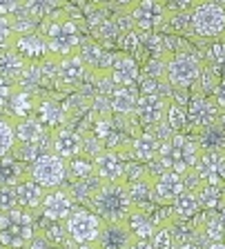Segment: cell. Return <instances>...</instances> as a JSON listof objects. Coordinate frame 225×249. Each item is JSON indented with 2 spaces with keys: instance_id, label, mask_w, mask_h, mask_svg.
<instances>
[{
  "instance_id": "1",
  "label": "cell",
  "mask_w": 225,
  "mask_h": 249,
  "mask_svg": "<svg viewBox=\"0 0 225 249\" xmlns=\"http://www.w3.org/2000/svg\"><path fill=\"white\" fill-rule=\"evenodd\" d=\"M92 209L103 218L105 223H116V220H127L131 212L136 209L130 194V182H100L92 194Z\"/></svg>"
},
{
  "instance_id": "2",
  "label": "cell",
  "mask_w": 225,
  "mask_h": 249,
  "mask_svg": "<svg viewBox=\"0 0 225 249\" xmlns=\"http://www.w3.org/2000/svg\"><path fill=\"white\" fill-rule=\"evenodd\" d=\"M201 154H203L201 140H196L194 136H188V134H174L172 138L165 140L161 145L156 160L161 162L163 169L189 174V171H194Z\"/></svg>"
},
{
  "instance_id": "3",
  "label": "cell",
  "mask_w": 225,
  "mask_h": 249,
  "mask_svg": "<svg viewBox=\"0 0 225 249\" xmlns=\"http://www.w3.org/2000/svg\"><path fill=\"white\" fill-rule=\"evenodd\" d=\"M34 212L25 207H14L0 212V245L5 249H27L36 238Z\"/></svg>"
},
{
  "instance_id": "4",
  "label": "cell",
  "mask_w": 225,
  "mask_h": 249,
  "mask_svg": "<svg viewBox=\"0 0 225 249\" xmlns=\"http://www.w3.org/2000/svg\"><path fill=\"white\" fill-rule=\"evenodd\" d=\"M42 34L47 38L52 56H58V58L78 53L80 45H83V42H80L78 25H76L69 16H65L63 11H56L52 18H47Z\"/></svg>"
},
{
  "instance_id": "5",
  "label": "cell",
  "mask_w": 225,
  "mask_h": 249,
  "mask_svg": "<svg viewBox=\"0 0 225 249\" xmlns=\"http://www.w3.org/2000/svg\"><path fill=\"white\" fill-rule=\"evenodd\" d=\"M192 31L203 40L225 38V5L219 0H199L189 11Z\"/></svg>"
},
{
  "instance_id": "6",
  "label": "cell",
  "mask_w": 225,
  "mask_h": 249,
  "mask_svg": "<svg viewBox=\"0 0 225 249\" xmlns=\"http://www.w3.org/2000/svg\"><path fill=\"white\" fill-rule=\"evenodd\" d=\"M205 69V62L199 56L189 52H176L168 56V83L172 89H192L199 83L201 73Z\"/></svg>"
},
{
  "instance_id": "7",
  "label": "cell",
  "mask_w": 225,
  "mask_h": 249,
  "mask_svg": "<svg viewBox=\"0 0 225 249\" xmlns=\"http://www.w3.org/2000/svg\"><path fill=\"white\" fill-rule=\"evenodd\" d=\"M67 174H69L67 158L58 156L56 151L38 156L36 160L32 162V169H29V176L36 182H40L45 189H58L65 182Z\"/></svg>"
},
{
  "instance_id": "8",
  "label": "cell",
  "mask_w": 225,
  "mask_h": 249,
  "mask_svg": "<svg viewBox=\"0 0 225 249\" xmlns=\"http://www.w3.org/2000/svg\"><path fill=\"white\" fill-rule=\"evenodd\" d=\"M127 14L131 18V25L143 34H152V31L161 29L169 18L168 5L161 0H136L127 9Z\"/></svg>"
},
{
  "instance_id": "9",
  "label": "cell",
  "mask_w": 225,
  "mask_h": 249,
  "mask_svg": "<svg viewBox=\"0 0 225 249\" xmlns=\"http://www.w3.org/2000/svg\"><path fill=\"white\" fill-rule=\"evenodd\" d=\"M69 238L76 245L80 243H98L100 229H103V218L94 209H74L72 216L65 220Z\"/></svg>"
},
{
  "instance_id": "10",
  "label": "cell",
  "mask_w": 225,
  "mask_h": 249,
  "mask_svg": "<svg viewBox=\"0 0 225 249\" xmlns=\"http://www.w3.org/2000/svg\"><path fill=\"white\" fill-rule=\"evenodd\" d=\"M219 114L221 107L216 105V100L212 96H201V93H194V98L188 103V118L189 124L196 134H203L205 129L214 127L219 123Z\"/></svg>"
},
{
  "instance_id": "11",
  "label": "cell",
  "mask_w": 225,
  "mask_h": 249,
  "mask_svg": "<svg viewBox=\"0 0 225 249\" xmlns=\"http://www.w3.org/2000/svg\"><path fill=\"white\" fill-rule=\"evenodd\" d=\"M169 105H172L169 96H163V93H141L138 109H136L141 129H154L156 124L165 123Z\"/></svg>"
},
{
  "instance_id": "12",
  "label": "cell",
  "mask_w": 225,
  "mask_h": 249,
  "mask_svg": "<svg viewBox=\"0 0 225 249\" xmlns=\"http://www.w3.org/2000/svg\"><path fill=\"white\" fill-rule=\"evenodd\" d=\"M194 174L201 182L225 187V147L219 149H203L199 162L194 167Z\"/></svg>"
},
{
  "instance_id": "13",
  "label": "cell",
  "mask_w": 225,
  "mask_h": 249,
  "mask_svg": "<svg viewBox=\"0 0 225 249\" xmlns=\"http://www.w3.org/2000/svg\"><path fill=\"white\" fill-rule=\"evenodd\" d=\"M185 189H188V176L185 174L163 169L154 178V202L156 205H172Z\"/></svg>"
},
{
  "instance_id": "14",
  "label": "cell",
  "mask_w": 225,
  "mask_h": 249,
  "mask_svg": "<svg viewBox=\"0 0 225 249\" xmlns=\"http://www.w3.org/2000/svg\"><path fill=\"white\" fill-rule=\"evenodd\" d=\"M14 49L25 58L27 65H38L52 56L47 45V38L42 31H29V34H18L14 40Z\"/></svg>"
},
{
  "instance_id": "15",
  "label": "cell",
  "mask_w": 225,
  "mask_h": 249,
  "mask_svg": "<svg viewBox=\"0 0 225 249\" xmlns=\"http://www.w3.org/2000/svg\"><path fill=\"white\" fill-rule=\"evenodd\" d=\"M96 167V176L100 182H116V180H125V171H127V158L125 154L116 149H105L94 158Z\"/></svg>"
},
{
  "instance_id": "16",
  "label": "cell",
  "mask_w": 225,
  "mask_h": 249,
  "mask_svg": "<svg viewBox=\"0 0 225 249\" xmlns=\"http://www.w3.org/2000/svg\"><path fill=\"white\" fill-rule=\"evenodd\" d=\"M83 147H85L83 131L72 129L67 124L52 131V151H56L58 156H63L67 160L83 156Z\"/></svg>"
},
{
  "instance_id": "17",
  "label": "cell",
  "mask_w": 225,
  "mask_h": 249,
  "mask_svg": "<svg viewBox=\"0 0 225 249\" xmlns=\"http://www.w3.org/2000/svg\"><path fill=\"white\" fill-rule=\"evenodd\" d=\"M136 238L138 236L134 233V229L127 220H116V223H105L103 220L98 245L100 249H130Z\"/></svg>"
},
{
  "instance_id": "18",
  "label": "cell",
  "mask_w": 225,
  "mask_h": 249,
  "mask_svg": "<svg viewBox=\"0 0 225 249\" xmlns=\"http://www.w3.org/2000/svg\"><path fill=\"white\" fill-rule=\"evenodd\" d=\"M76 209L74 205V196L72 192H65V189H49L45 200H42L40 213L42 218H49V220H67L72 216V212Z\"/></svg>"
},
{
  "instance_id": "19",
  "label": "cell",
  "mask_w": 225,
  "mask_h": 249,
  "mask_svg": "<svg viewBox=\"0 0 225 249\" xmlns=\"http://www.w3.org/2000/svg\"><path fill=\"white\" fill-rule=\"evenodd\" d=\"M87 73H89V67L80 53L58 58V85L63 89H72L76 85H80Z\"/></svg>"
},
{
  "instance_id": "20",
  "label": "cell",
  "mask_w": 225,
  "mask_h": 249,
  "mask_svg": "<svg viewBox=\"0 0 225 249\" xmlns=\"http://www.w3.org/2000/svg\"><path fill=\"white\" fill-rule=\"evenodd\" d=\"M110 78L116 87H131L141 80V69L134 56L130 53H114V62L110 69Z\"/></svg>"
},
{
  "instance_id": "21",
  "label": "cell",
  "mask_w": 225,
  "mask_h": 249,
  "mask_svg": "<svg viewBox=\"0 0 225 249\" xmlns=\"http://www.w3.org/2000/svg\"><path fill=\"white\" fill-rule=\"evenodd\" d=\"M49 134H52V131H47V127L38 120L36 114L16 120V138H18L16 145H22V147L40 145Z\"/></svg>"
},
{
  "instance_id": "22",
  "label": "cell",
  "mask_w": 225,
  "mask_h": 249,
  "mask_svg": "<svg viewBox=\"0 0 225 249\" xmlns=\"http://www.w3.org/2000/svg\"><path fill=\"white\" fill-rule=\"evenodd\" d=\"M161 140L156 138V134L150 129H143L136 138H131V158H136L138 162H154L158 158V151H161Z\"/></svg>"
},
{
  "instance_id": "23",
  "label": "cell",
  "mask_w": 225,
  "mask_h": 249,
  "mask_svg": "<svg viewBox=\"0 0 225 249\" xmlns=\"http://www.w3.org/2000/svg\"><path fill=\"white\" fill-rule=\"evenodd\" d=\"M34 114L38 116V120H40L49 131L58 129V127H63V124H67V120H69L67 109L58 103V100H54V98H40Z\"/></svg>"
},
{
  "instance_id": "24",
  "label": "cell",
  "mask_w": 225,
  "mask_h": 249,
  "mask_svg": "<svg viewBox=\"0 0 225 249\" xmlns=\"http://www.w3.org/2000/svg\"><path fill=\"white\" fill-rule=\"evenodd\" d=\"M47 192H49V189H45L40 182H36L32 176H27L25 180L16 185L18 205H20V207H25V209H29V212H40L42 200H45Z\"/></svg>"
},
{
  "instance_id": "25",
  "label": "cell",
  "mask_w": 225,
  "mask_h": 249,
  "mask_svg": "<svg viewBox=\"0 0 225 249\" xmlns=\"http://www.w3.org/2000/svg\"><path fill=\"white\" fill-rule=\"evenodd\" d=\"M138 100H141V91L136 89V85L131 87H114L110 96L112 111L118 116H136Z\"/></svg>"
},
{
  "instance_id": "26",
  "label": "cell",
  "mask_w": 225,
  "mask_h": 249,
  "mask_svg": "<svg viewBox=\"0 0 225 249\" xmlns=\"http://www.w3.org/2000/svg\"><path fill=\"white\" fill-rule=\"evenodd\" d=\"M25 67H27L25 58H22L20 53L14 49V47H9V49H2V52H0V76L7 78L11 85L20 80Z\"/></svg>"
},
{
  "instance_id": "27",
  "label": "cell",
  "mask_w": 225,
  "mask_h": 249,
  "mask_svg": "<svg viewBox=\"0 0 225 249\" xmlns=\"http://www.w3.org/2000/svg\"><path fill=\"white\" fill-rule=\"evenodd\" d=\"M29 176V171H25L22 162L14 156H2L0 158V187H16Z\"/></svg>"
},
{
  "instance_id": "28",
  "label": "cell",
  "mask_w": 225,
  "mask_h": 249,
  "mask_svg": "<svg viewBox=\"0 0 225 249\" xmlns=\"http://www.w3.org/2000/svg\"><path fill=\"white\" fill-rule=\"evenodd\" d=\"M38 100L34 96V91L29 87H16L14 89V96H11L9 105L7 107H11V111H14V118H25V116H32L34 111H36L38 107Z\"/></svg>"
},
{
  "instance_id": "29",
  "label": "cell",
  "mask_w": 225,
  "mask_h": 249,
  "mask_svg": "<svg viewBox=\"0 0 225 249\" xmlns=\"http://www.w3.org/2000/svg\"><path fill=\"white\" fill-rule=\"evenodd\" d=\"M196 198H199L201 209L205 212H214L219 207H225V196H223V187L212 185V182H201L196 189H194Z\"/></svg>"
},
{
  "instance_id": "30",
  "label": "cell",
  "mask_w": 225,
  "mask_h": 249,
  "mask_svg": "<svg viewBox=\"0 0 225 249\" xmlns=\"http://www.w3.org/2000/svg\"><path fill=\"white\" fill-rule=\"evenodd\" d=\"M199 209H201L199 198H196V194H194L192 189H185V192L172 202L174 218H178V220H189V218H194L199 213Z\"/></svg>"
},
{
  "instance_id": "31",
  "label": "cell",
  "mask_w": 225,
  "mask_h": 249,
  "mask_svg": "<svg viewBox=\"0 0 225 249\" xmlns=\"http://www.w3.org/2000/svg\"><path fill=\"white\" fill-rule=\"evenodd\" d=\"M16 120L14 116H0V158L14 151L18 138H16Z\"/></svg>"
},
{
  "instance_id": "32",
  "label": "cell",
  "mask_w": 225,
  "mask_h": 249,
  "mask_svg": "<svg viewBox=\"0 0 225 249\" xmlns=\"http://www.w3.org/2000/svg\"><path fill=\"white\" fill-rule=\"evenodd\" d=\"M201 231H205V236H207L212 243H221V240H225V218L223 213L219 212H207L203 216V223H201Z\"/></svg>"
},
{
  "instance_id": "33",
  "label": "cell",
  "mask_w": 225,
  "mask_h": 249,
  "mask_svg": "<svg viewBox=\"0 0 225 249\" xmlns=\"http://www.w3.org/2000/svg\"><path fill=\"white\" fill-rule=\"evenodd\" d=\"M168 124L172 127L176 134H183L188 129L189 118H188V105L185 103H178V100H172L168 109Z\"/></svg>"
},
{
  "instance_id": "34",
  "label": "cell",
  "mask_w": 225,
  "mask_h": 249,
  "mask_svg": "<svg viewBox=\"0 0 225 249\" xmlns=\"http://www.w3.org/2000/svg\"><path fill=\"white\" fill-rule=\"evenodd\" d=\"M69 165V174L74 176V180H89V178H98L96 176V167H94V160L92 158H72L67 160Z\"/></svg>"
},
{
  "instance_id": "35",
  "label": "cell",
  "mask_w": 225,
  "mask_h": 249,
  "mask_svg": "<svg viewBox=\"0 0 225 249\" xmlns=\"http://www.w3.org/2000/svg\"><path fill=\"white\" fill-rule=\"evenodd\" d=\"M16 25H14V18L11 16L0 14V49H9L14 47L16 40Z\"/></svg>"
},
{
  "instance_id": "36",
  "label": "cell",
  "mask_w": 225,
  "mask_h": 249,
  "mask_svg": "<svg viewBox=\"0 0 225 249\" xmlns=\"http://www.w3.org/2000/svg\"><path fill=\"white\" fill-rule=\"evenodd\" d=\"M152 245L154 249H172L174 247V233H172V227L169 223H161L156 227V231L152 233Z\"/></svg>"
},
{
  "instance_id": "37",
  "label": "cell",
  "mask_w": 225,
  "mask_h": 249,
  "mask_svg": "<svg viewBox=\"0 0 225 249\" xmlns=\"http://www.w3.org/2000/svg\"><path fill=\"white\" fill-rule=\"evenodd\" d=\"M14 207H20L16 187H0V212H9Z\"/></svg>"
},
{
  "instance_id": "38",
  "label": "cell",
  "mask_w": 225,
  "mask_h": 249,
  "mask_svg": "<svg viewBox=\"0 0 225 249\" xmlns=\"http://www.w3.org/2000/svg\"><path fill=\"white\" fill-rule=\"evenodd\" d=\"M14 89H16V87H14V85H11L7 78L0 76V109L9 105L11 96H14Z\"/></svg>"
},
{
  "instance_id": "39",
  "label": "cell",
  "mask_w": 225,
  "mask_h": 249,
  "mask_svg": "<svg viewBox=\"0 0 225 249\" xmlns=\"http://www.w3.org/2000/svg\"><path fill=\"white\" fill-rule=\"evenodd\" d=\"M25 0H0V14L5 16H16L22 9Z\"/></svg>"
},
{
  "instance_id": "40",
  "label": "cell",
  "mask_w": 225,
  "mask_h": 249,
  "mask_svg": "<svg viewBox=\"0 0 225 249\" xmlns=\"http://www.w3.org/2000/svg\"><path fill=\"white\" fill-rule=\"evenodd\" d=\"M123 47H125V53H136L138 47H141V36H136V34H127L125 38H123Z\"/></svg>"
},
{
  "instance_id": "41",
  "label": "cell",
  "mask_w": 225,
  "mask_h": 249,
  "mask_svg": "<svg viewBox=\"0 0 225 249\" xmlns=\"http://www.w3.org/2000/svg\"><path fill=\"white\" fill-rule=\"evenodd\" d=\"M212 98L216 100V105H219L221 109H225V78H221V80H219L216 89L212 91Z\"/></svg>"
},
{
  "instance_id": "42",
  "label": "cell",
  "mask_w": 225,
  "mask_h": 249,
  "mask_svg": "<svg viewBox=\"0 0 225 249\" xmlns=\"http://www.w3.org/2000/svg\"><path fill=\"white\" fill-rule=\"evenodd\" d=\"M196 2L199 0H168V5H172L174 9H178V11H192L194 7H196Z\"/></svg>"
},
{
  "instance_id": "43",
  "label": "cell",
  "mask_w": 225,
  "mask_h": 249,
  "mask_svg": "<svg viewBox=\"0 0 225 249\" xmlns=\"http://www.w3.org/2000/svg\"><path fill=\"white\" fill-rule=\"evenodd\" d=\"M130 249H154V245H152L150 238H136L134 243H131Z\"/></svg>"
},
{
  "instance_id": "44",
  "label": "cell",
  "mask_w": 225,
  "mask_h": 249,
  "mask_svg": "<svg viewBox=\"0 0 225 249\" xmlns=\"http://www.w3.org/2000/svg\"><path fill=\"white\" fill-rule=\"evenodd\" d=\"M74 249H100L98 243H80V245H74Z\"/></svg>"
},
{
  "instance_id": "45",
  "label": "cell",
  "mask_w": 225,
  "mask_h": 249,
  "mask_svg": "<svg viewBox=\"0 0 225 249\" xmlns=\"http://www.w3.org/2000/svg\"><path fill=\"white\" fill-rule=\"evenodd\" d=\"M205 249H225V240H221V243H209Z\"/></svg>"
},
{
  "instance_id": "46",
  "label": "cell",
  "mask_w": 225,
  "mask_h": 249,
  "mask_svg": "<svg viewBox=\"0 0 225 249\" xmlns=\"http://www.w3.org/2000/svg\"><path fill=\"white\" fill-rule=\"evenodd\" d=\"M178 249H201V247H199V245H196V243H183V245H181V247H178Z\"/></svg>"
},
{
  "instance_id": "47",
  "label": "cell",
  "mask_w": 225,
  "mask_h": 249,
  "mask_svg": "<svg viewBox=\"0 0 225 249\" xmlns=\"http://www.w3.org/2000/svg\"><path fill=\"white\" fill-rule=\"evenodd\" d=\"M219 124L225 129V109H221V114H219Z\"/></svg>"
},
{
  "instance_id": "48",
  "label": "cell",
  "mask_w": 225,
  "mask_h": 249,
  "mask_svg": "<svg viewBox=\"0 0 225 249\" xmlns=\"http://www.w3.org/2000/svg\"><path fill=\"white\" fill-rule=\"evenodd\" d=\"M118 2H121V5H127V9H130V7L134 5V2H136V0H118Z\"/></svg>"
},
{
  "instance_id": "49",
  "label": "cell",
  "mask_w": 225,
  "mask_h": 249,
  "mask_svg": "<svg viewBox=\"0 0 225 249\" xmlns=\"http://www.w3.org/2000/svg\"><path fill=\"white\" fill-rule=\"evenodd\" d=\"M49 249H63V247H60V245H52V247H49Z\"/></svg>"
},
{
  "instance_id": "50",
  "label": "cell",
  "mask_w": 225,
  "mask_h": 249,
  "mask_svg": "<svg viewBox=\"0 0 225 249\" xmlns=\"http://www.w3.org/2000/svg\"><path fill=\"white\" fill-rule=\"evenodd\" d=\"M0 249H5V247H2V245H0Z\"/></svg>"
}]
</instances>
